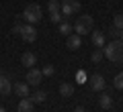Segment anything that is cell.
<instances>
[{
	"instance_id": "obj_12",
	"label": "cell",
	"mask_w": 123,
	"mask_h": 112,
	"mask_svg": "<svg viewBox=\"0 0 123 112\" xmlns=\"http://www.w3.org/2000/svg\"><path fill=\"white\" fill-rule=\"evenodd\" d=\"M45 98H47V94H45V92H41V90H37V92H33V94H29V100H31L33 104L45 102Z\"/></svg>"
},
{
	"instance_id": "obj_6",
	"label": "cell",
	"mask_w": 123,
	"mask_h": 112,
	"mask_svg": "<svg viewBox=\"0 0 123 112\" xmlns=\"http://www.w3.org/2000/svg\"><path fill=\"white\" fill-rule=\"evenodd\" d=\"M88 84H90V88H92L94 92H103V90H105V86H107L105 78H103L101 73H94V75H90Z\"/></svg>"
},
{
	"instance_id": "obj_16",
	"label": "cell",
	"mask_w": 123,
	"mask_h": 112,
	"mask_svg": "<svg viewBox=\"0 0 123 112\" xmlns=\"http://www.w3.org/2000/svg\"><path fill=\"white\" fill-rule=\"evenodd\" d=\"M98 104H101V108H105V110H107V108L113 106V98H111L109 94H103L101 98H98Z\"/></svg>"
},
{
	"instance_id": "obj_28",
	"label": "cell",
	"mask_w": 123,
	"mask_h": 112,
	"mask_svg": "<svg viewBox=\"0 0 123 112\" xmlns=\"http://www.w3.org/2000/svg\"><path fill=\"white\" fill-rule=\"evenodd\" d=\"M121 41H123V31H121Z\"/></svg>"
},
{
	"instance_id": "obj_13",
	"label": "cell",
	"mask_w": 123,
	"mask_h": 112,
	"mask_svg": "<svg viewBox=\"0 0 123 112\" xmlns=\"http://www.w3.org/2000/svg\"><path fill=\"white\" fill-rule=\"evenodd\" d=\"M17 112H33V102H31L29 98H23L21 102H18Z\"/></svg>"
},
{
	"instance_id": "obj_8",
	"label": "cell",
	"mask_w": 123,
	"mask_h": 112,
	"mask_svg": "<svg viewBox=\"0 0 123 112\" xmlns=\"http://www.w3.org/2000/svg\"><path fill=\"white\" fill-rule=\"evenodd\" d=\"M14 94L18 98H29V84H25V82L14 84Z\"/></svg>"
},
{
	"instance_id": "obj_18",
	"label": "cell",
	"mask_w": 123,
	"mask_h": 112,
	"mask_svg": "<svg viewBox=\"0 0 123 112\" xmlns=\"http://www.w3.org/2000/svg\"><path fill=\"white\" fill-rule=\"evenodd\" d=\"M70 31H72V25L68 21H62L60 22V33L62 35H70Z\"/></svg>"
},
{
	"instance_id": "obj_2",
	"label": "cell",
	"mask_w": 123,
	"mask_h": 112,
	"mask_svg": "<svg viewBox=\"0 0 123 112\" xmlns=\"http://www.w3.org/2000/svg\"><path fill=\"white\" fill-rule=\"evenodd\" d=\"M92 29H94V21H92L90 14H82V16H78V21H76L74 25V31L76 35H86V33H92Z\"/></svg>"
},
{
	"instance_id": "obj_7",
	"label": "cell",
	"mask_w": 123,
	"mask_h": 112,
	"mask_svg": "<svg viewBox=\"0 0 123 112\" xmlns=\"http://www.w3.org/2000/svg\"><path fill=\"white\" fill-rule=\"evenodd\" d=\"M21 37H23V41H27V43H33V41L37 39V31H35V27L27 22V25L23 27V31H21Z\"/></svg>"
},
{
	"instance_id": "obj_14",
	"label": "cell",
	"mask_w": 123,
	"mask_h": 112,
	"mask_svg": "<svg viewBox=\"0 0 123 112\" xmlns=\"http://www.w3.org/2000/svg\"><path fill=\"white\" fill-rule=\"evenodd\" d=\"M60 94H62V98H72V96H74V86H72V84H62Z\"/></svg>"
},
{
	"instance_id": "obj_15",
	"label": "cell",
	"mask_w": 123,
	"mask_h": 112,
	"mask_svg": "<svg viewBox=\"0 0 123 112\" xmlns=\"http://www.w3.org/2000/svg\"><path fill=\"white\" fill-rule=\"evenodd\" d=\"M21 61H23V65H27V67H33L35 65V61H37V57L33 55V53H23V57H21Z\"/></svg>"
},
{
	"instance_id": "obj_22",
	"label": "cell",
	"mask_w": 123,
	"mask_h": 112,
	"mask_svg": "<svg viewBox=\"0 0 123 112\" xmlns=\"http://www.w3.org/2000/svg\"><path fill=\"white\" fill-rule=\"evenodd\" d=\"M115 88H119V90H123V71L121 73H117V75H115Z\"/></svg>"
},
{
	"instance_id": "obj_3",
	"label": "cell",
	"mask_w": 123,
	"mask_h": 112,
	"mask_svg": "<svg viewBox=\"0 0 123 112\" xmlns=\"http://www.w3.org/2000/svg\"><path fill=\"white\" fill-rule=\"evenodd\" d=\"M41 16H43V10H41L39 4H29L25 10H23V18H25L29 25H35V22H39Z\"/></svg>"
},
{
	"instance_id": "obj_24",
	"label": "cell",
	"mask_w": 123,
	"mask_h": 112,
	"mask_svg": "<svg viewBox=\"0 0 123 112\" xmlns=\"http://www.w3.org/2000/svg\"><path fill=\"white\" fill-rule=\"evenodd\" d=\"M111 37H115V39H121V29H117V27H111Z\"/></svg>"
},
{
	"instance_id": "obj_10",
	"label": "cell",
	"mask_w": 123,
	"mask_h": 112,
	"mask_svg": "<svg viewBox=\"0 0 123 112\" xmlns=\"http://www.w3.org/2000/svg\"><path fill=\"white\" fill-rule=\"evenodd\" d=\"M92 45L94 47H105V33H101V31H94L92 33Z\"/></svg>"
},
{
	"instance_id": "obj_21",
	"label": "cell",
	"mask_w": 123,
	"mask_h": 112,
	"mask_svg": "<svg viewBox=\"0 0 123 112\" xmlns=\"http://www.w3.org/2000/svg\"><path fill=\"white\" fill-rule=\"evenodd\" d=\"M113 27H117V29L123 31V14H115V18H113Z\"/></svg>"
},
{
	"instance_id": "obj_23",
	"label": "cell",
	"mask_w": 123,
	"mask_h": 112,
	"mask_svg": "<svg viewBox=\"0 0 123 112\" xmlns=\"http://www.w3.org/2000/svg\"><path fill=\"white\" fill-rule=\"evenodd\" d=\"M41 71H43V75H53V73H55V67H53V65H45Z\"/></svg>"
},
{
	"instance_id": "obj_25",
	"label": "cell",
	"mask_w": 123,
	"mask_h": 112,
	"mask_svg": "<svg viewBox=\"0 0 123 112\" xmlns=\"http://www.w3.org/2000/svg\"><path fill=\"white\" fill-rule=\"evenodd\" d=\"M23 27H25V25H23V22H14V25H12V33H17V35H21V31H23Z\"/></svg>"
},
{
	"instance_id": "obj_1",
	"label": "cell",
	"mask_w": 123,
	"mask_h": 112,
	"mask_svg": "<svg viewBox=\"0 0 123 112\" xmlns=\"http://www.w3.org/2000/svg\"><path fill=\"white\" fill-rule=\"evenodd\" d=\"M103 53H105V57L109 61H113V63L123 61V41L115 39V41H111V43H107L105 47H103Z\"/></svg>"
},
{
	"instance_id": "obj_27",
	"label": "cell",
	"mask_w": 123,
	"mask_h": 112,
	"mask_svg": "<svg viewBox=\"0 0 123 112\" xmlns=\"http://www.w3.org/2000/svg\"><path fill=\"white\" fill-rule=\"evenodd\" d=\"M0 112H6V110H4V108H0Z\"/></svg>"
},
{
	"instance_id": "obj_11",
	"label": "cell",
	"mask_w": 123,
	"mask_h": 112,
	"mask_svg": "<svg viewBox=\"0 0 123 112\" xmlns=\"http://www.w3.org/2000/svg\"><path fill=\"white\" fill-rule=\"evenodd\" d=\"M12 92V86H10V82H8V78L6 75H0V94H10Z\"/></svg>"
},
{
	"instance_id": "obj_20",
	"label": "cell",
	"mask_w": 123,
	"mask_h": 112,
	"mask_svg": "<svg viewBox=\"0 0 123 112\" xmlns=\"http://www.w3.org/2000/svg\"><path fill=\"white\" fill-rule=\"evenodd\" d=\"M62 18H64V16H62V10H60V12H49V21H51V22H57V25H60Z\"/></svg>"
},
{
	"instance_id": "obj_4",
	"label": "cell",
	"mask_w": 123,
	"mask_h": 112,
	"mask_svg": "<svg viewBox=\"0 0 123 112\" xmlns=\"http://www.w3.org/2000/svg\"><path fill=\"white\" fill-rule=\"evenodd\" d=\"M80 10V2L78 0H62V14L64 16H72Z\"/></svg>"
},
{
	"instance_id": "obj_5",
	"label": "cell",
	"mask_w": 123,
	"mask_h": 112,
	"mask_svg": "<svg viewBox=\"0 0 123 112\" xmlns=\"http://www.w3.org/2000/svg\"><path fill=\"white\" fill-rule=\"evenodd\" d=\"M41 80H43V71L37 67H29V71H27V84L29 86H39Z\"/></svg>"
},
{
	"instance_id": "obj_9",
	"label": "cell",
	"mask_w": 123,
	"mask_h": 112,
	"mask_svg": "<svg viewBox=\"0 0 123 112\" xmlns=\"http://www.w3.org/2000/svg\"><path fill=\"white\" fill-rule=\"evenodd\" d=\"M80 45H82V37L80 35H70L68 37V49H80Z\"/></svg>"
},
{
	"instance_id": "obj_19",
	"label": "cell",
	"mask_w": 123,
	"mask_h": 112,
	"mask_svg": "<svg viewBox=\"0 0 123 112\" xmlns=\"http://www.w3.org/2000/svg\"><path fill=\"white\" fill-rule=\"evenodd\" d=\"M103 57H105V53H103V49H94V51H92V55H90V59L94 61V63H98V61H101Z\"/></svg>"
},
{
	"instance_id": "obj_26",
	"label": "cell",
	"mask_w": 123,
	"mask_h": 112,
	"mask_svg": "<svg viewBox=\"0 0 123 112\" xmlns=\"http://www.w3.org/2000/svg\"><path fill=\"white\" fill-rule=\"evenodd\" d=\"M74 112H86V110H84V108H80V106H78V108H76Z\"/></svg>"
},
{
	"instance_id": "obj_17",
	"label": "cell",
	"mask_w": 123,
	"mask_h": 112,
	"mask_svg": "<svg viewBox=\"0 0 123 112\" xmlns=\"http://www.w3.org/2000/svg\"><path fill=\"white\" fill-rule=\"evenodd\" d=\"M47 10L49 12H60L62 10V2L60 0H49L47 2Z\"/></svg>"
}]
</instances>
